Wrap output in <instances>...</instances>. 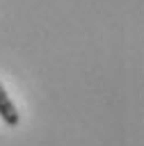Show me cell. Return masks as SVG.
<instances>
[{
  "mask_svg": "<svg viewBox=\"0 0 144 146\" xmlns=\"http://www.w3.org/2000/svg\"><path fill=\"white\" fill-rule=\"evenodd\" d=\"M0 119L5 121V125H9V128H16L18 125V110H16V105H14V100L9 98V94H7V89L2 87V82H0Z\"/></svg>",
  "mask_w": 144,
  "mask_h": 146,
  "instance_id": "1",
  "label": "cell"
}]
</instances>
